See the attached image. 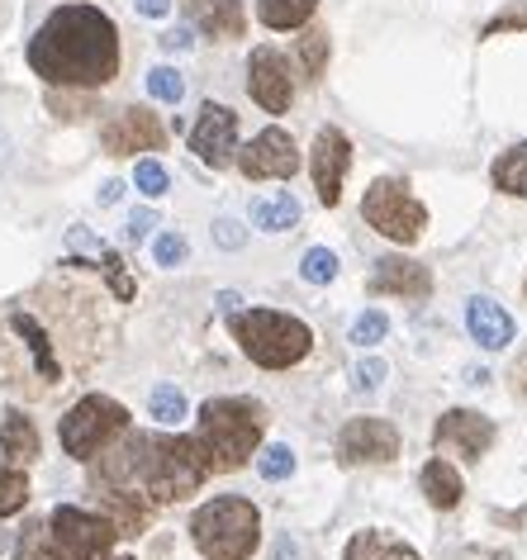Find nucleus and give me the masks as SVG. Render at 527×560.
<instances>
[{"label":"nucleus","mask_w":527,"mask_h":560,"mask_svg":"<svg viewBox=\"0 0 527 560\" xmlns=\"http://www.w3.org/2000/svg\"><path fill=\"white\" fill-rule=\"evenodd\" d=\"M214 243H219V247H229V252H238V247L247 243L243 223H238V219H219V223H214Z\"/></svg>","instance_id":"obj_38"},{"label":"nucleus","mask_w":527,"mask_h":560,"mask_svg":"<svg viewBox=\"0 0 527 560\" xmlns=\"http://www.w3.org/2000/svg\"><path fill=\"white\" fill-rule=\"evenodd\" d=\"M138 5V15H148V20H162L166 10H172V0H133Z\"/></svg>","instance_id":"obj_43"},{"label":"nucleus","mask_w":527,"mask_h":560,"mask_svg":"<svg viewBox=\"0 0 527 560\" xmlns=\"http://www.w3.org/2000/svg\"><path fill=\"white\" fill-rule=\"evenodd\" d=\"M38 300L48 310H34V300L0 304V385L24 389L30 399H44L67 375L91 371L101 357V295L81 285H38Z\"/></svg>","instance_id":"obj_1"},{"label":"nucleus","mask_w":527,"mask_h":560,"mask_svg":"<svg viewBox=\"0 0 527 560\" xmlns=\"http://www.w3.org/2000/svg\"><path fill=\"white\" fill-rule=\"evenodd\" d=\"M67 237H72V247H77V252H91V257H101V252H105V247H101V243H95V237H91L86 229H72V233H67Z\"/></svg>","instance_id":"obj_42"},{"label":"nucleus","mask_w":527,"mask_h":560,"mask_svg":"<svg viewBox=\"0 0 527 560\" xmlns=\"http://www.w3.org/2000/svg\"><path fill=\"white\" fill-rule=\"evenodd\" d=\"M133 186L148 195V200H162L166 190H172V176H166V166L162 162H152V158H143L133 166Z\"/></svg>","instance_id":"obj_31"},{"label":"nucleus","mask_w":527,"mask_h":560,"mask_svg":"<svg viewBox=\"0 0 527 560\" xmlns=\"http://www.w3.org/2000/svg\"><path fill=\"white\" fill-rule=\"evenodd\" d=\"M494 560H513V556H494Z\"/></svg>","instance_id":"obj_50"},{"label":"nucleus","mask_w":527,"mask_h":560,"mask_svg":"<svg viewBox=\"0 0 527 560\" xmlns=\"http://www.w3.org/2000/svg\"><path fill=\"white\" fill-rule=\"evenodd\" d=\"M257 470H261V480H290V475H295V452L276 442L257 456Z\"/></svg>","instance_id":"obj_32"},{"label":"nucleus","mask_w":527,"mask_h":560,"mask_svg":"<svg viewBox=\"0 0 527 560\" xmlns=\"http://www.w3.org/2000/svg\"><path fill=\"white\" fill-rule=\"evenodd\" d=\"M523 295H527V280H523Z\"/></svg>","instance_id":"obj_51"},{"label":"nucleus","mask_w":527,"mask_h":560,"mask_svg":"<svg viewBox=\"0 0 527 560\" xmlns=\"http://www.w3.org/2000/svg\"><path fill=\"white\" fill-rule=\"evenodd\" d=\"M204 480H210V470H204L190 438L129 428L95 456L91 489H129V494H143L152 509H162V503L190 499Z\"/></svg>","instance_id":"obj_3"},{"label":"nucleus","mask_w":527,"mask_h":560,"mask_svg":"<svg viewBox=\"0 0 527 560\" xmlns=\"http://www.w3.org/2000/svg\"><path fill=\"white\" fill-rule=\"evenodd\" d=\"M148 95L152 101H162V105H176L186 95V77L176 72V67H152L148 72Z\"/></svg>","instance_id":"obj_29"},{"label":"nucleus","mask_w":527,"mask_h":560,"mask_svg":"<svg viewBox=\"0 0 527 560\" xmlns=\"http://www.w3.org/2000/svg\"><path fill=\"white\" fill-rule=\"evenodd\" d=\"M119 532L105 513L77 509V503H58L48 517H38L20 532L15 560H105L115 551Z\"/></svg>","instance_id":"obj_5"},{"label":"nucleus","mask_w":527,"mask_h":560,"mask_svg":"<svg viewBox=\"0 0 527 560\" xmlns=\"http://www.w3.org/2000/svg\"><path fill=\"white\" fill-rule=\"evenodd\" d=\"M152 257H157V266H181L190 257V247H186L181 233H162L157 247H152Z\"/></svg>","instance_id":"obj_36"},{"label":"nucleus","mask_w":527,"mask_h":560,"mask_svg":"<svg viewBox=\"0 0 527 560\" xmlns=\"http://www.w3.org/2000/svg\"><path fill=\"white\" fill-rule=\"evenodd\" d=\"M101 261H105V280H109V290H115L119 300H133L138 295V285H133V276H129V266H124L119 252H101Z\"/></svg>","instance_id":"obj_34"},{"label":"nucleus","mask_w":527,"mask_h":560,"mask_svg":"<svg viewBox=\"0 0 527 560\" xmlns=\"http://www.w3.org/2000/svg\"><path fill=\"white\" fill-rule=\"evenodd\" d=\"M300 276L309 280V285H328V280H338V257H332L328 247H309L300 261Z\"/></svg>","instance_id":"obj_30"},{"label":"nucleus","mask_w":527,"mask_h":560,"mask_svg":"<svg viewBox=\"0 0 527 560\" xmlns=\"http://www.w3.org/2000/svg\"><path fill=\"white\" fill-rule=\"evenodd\" d=\"M347 166H352V143H347L342 129H318L314 133V148H309V172H314V190L328 209L342 205V180H347Z\"/></svg>","instance_id":"obj_14"},{"label":"nucleus","mask_w":527,"mask_h":560,"mask_svg":"<svg viewBox=\"0 0 527 560\" xmlns=\"http://www.w3.org/2000/svg\"><path fill=\"white\" fill-rule=\"evenodd\" d=\"M190 541L204 560H253L261 546V513L243 494H214L190 517Z\"/></svg>","instance_id":"obj_6"},{"label":"nucleus","mask_w":527,"mask_h":560,"mask_svg":"<svg viewBox=\"0 0 527 560\" xmlns=\"http://www.w3.org/2000/svg\"><path fill=\"white\" fill-rule=\"evenodd\" d=\"M295 62H300V81H318L328 67V30H309L295 38Z\"/></svg>","instance_id":"obj_26"},{"label":"nucleus","mask_w":527,"mask_h":560,"mask_svg":"<svg viewBox=\"0 0 527 560\" xmlns=\"http://www.w3.org/2000/svg\"><path fill=\"white\" fill-rule=\"evenodd\" d=\"M366 290L371 295H395V300H428L433 295V271L413 257H380Z\"/></svg>","instance_id":"obj_17"},{"label":"nucleus","mask_w":527,"mask_h":560,"mask_svg":"<svg viewBox=\"0 0 527 560\" xmlns=\"http://www.w3.org/2000/svg\"><path fill=\"white\" fill-rule=\"evenodd\" d=\"M30 67L48 91H101L119 77V30L101 5H58L30 38Z\"/></svg>","instance_id":"obj_2"},{"label":"nucleus","mask_w":527,"mask_h":560,"mask_svg":"<svg viewBox=\"0 0 527 560\" xmlns=\"http://www.w3.org/2000/svg\"><path fill=\"white\" fill-rule=\"evenodd\" d=\"M0 452L15 470L38 460V428L34 418H24V409H5V418H0Z\"/></svg>","instance_id":"obj_19"},{"label":"nucleus","mask_w":527,"mask_h":560,"mask_svg":"<svg viewBox=\"0 0 527 560\" xmlns=\"http://www.w3.org/2000/svg\"><path fill=\"white\" fill-rule=\"evenodd\" d=\"M419 485H423V499L433 503V509H456L461 494H466V485H461V475H456V466H452V460H442V456L428 460L423 475H419Z\"/></svg>","instance_id":"obj_21"},{"label":"nucleus","mask_w":527,"mask_h":560,"mask_svg":"<svg viewBox=\"0 0 527 560\" xmlns=\"http://www.w3.org/2000/svg\"><path fill=\"white\" fill-rule=\"evenodd\" d=\"M229 328H233V338H238L243 357H253L261 371L300 366L314 347L309 324H300V318H290V314H276V310H243L229 318Z\"/></svg>","instance_id":"obj_7"},{"label":"nucleus","mask_w":527,"mask_h":560,"mask_svg":"<svg viewBox=\"0 0 527 560\" xmlns=\"http://www.w3.org/2000/svg\"><path fill=\"white\" fill-rule=\"evenodd\" d=\"M433 446L442 456H461V460H480L494 446V423L476 409H447L433 428Z\"/></svg>","instance_id":"obj_15"},{"label":"nucleus","mask_w":527,"mask_h":560,"mask_svg":"<svg viewBox=\"0 0 527 560\" xmlns=\"http://www.w3.org/2000/svg\"><path fill=\"white\" fill-rule=\"evenodd\" d=\"M105 560H109V556H105ZM115 560H133V556H115Z\"/></svg>","instance_id":"obj_48"},{"label":"nucleus","mask_w":527,"mask_h":560,"mask_svg":"<svg viewBox=\"0 0 527 560\" xmlns=\"http://www.w3.org/2000/svg\"><path fill=\"white\" fill-rule=\"evenodd\" d=\"M238 172L247 180H290L300 172V148H295V138H290L285 129H261L253 143L238 148Z\"/></svg>","instance_id":"obj_12"},{"label":"nucleus","mask_w":527,"mask_h":560,"mask_svg":"<svg viewBox=\"0 0 527 560\" xmlns=\"http://www.w3.org/2000/svg\"><path fill=\"white\" fill-rule=\"evenodd\" d=\"M342 560H419V551L405 546L399 537H390V532H356V537L347 541Z\"/></svg>","instance_id":"obj_22"},{"label":"nucleus","mask_w":527,"mask_h":560,"mask_svg":"<svg viewBox=\"0 0 527 560\" xmlns=\"http://www.w3.org/2000/svg\"><path fill=\"white\" fill-rule=\"evenodd\" d=\"M91 95L95 91H81V95H72V91H48V109H52V115H67V119H81V115H95V105H91Z\"/></svg>","instance_id":"obj_35"},{"label":"nucleus","mask_w":527,"mask_h":560,"mask_svg":"<svg viewBox=\"0 0 527 560\" xmlns=\"http://www.w3.org/2000/svg\"><path fill=\"white\" fill-rule=\"evenodd\" d=\"M119 432H129V409L109 395H86L81 404H72V409L62 413L58 442L72 460H95Z\"/></svg>","instance_id":"obj_9"},{"label":"nucleus","mask_w":527,"mask_h":560,"mask_svg":"<svg viewBox=\"0 0 527 560\" xmlns=\"http://www.w3.org/2000/svg\"><path fill=\"white\" fill-rule=\"evenodd\" d=\"M523 389H527V371H523Z\"/></svg>","instance_id":"obj_49"},{"label":"nucleus","mask_w":527,"mask_h":560,"mask_svg":"<svg viewBox=\"0 0 527 560\" xmlns=\"http://www.w3.org/2000/svg\"><path fill=\"white\" fill-rule=\"evenodd\" d=\"M490 180H494V190L527 200V143H513V148L499 152L494 166H490Z\"/></svg>","instance_id":"obj_25"},{"label":"nucleus","mask_w":527,"mask_h":560,"mask_svg":"<svg viewBox=\"0 0 527 560\" xmlns=\"http://www.w3.org/2000/svg\"><path fill=\"white\" fill-rule=\"evenodd\" d=\"M181 5H186V10H190V15H196V10H200V5H204V0H181Z\"/></svg>","instance_id":"obj_46"},{"label":"nucleus","mask_w":527,"mask_h":560,"mask_svg":"<svg viewBox=\"0 0 527 560\" xmlns=\"http://www.w3.org/2000/svg\"><path fill=\"white\" fill-rule=\"evenodd\" d=\"M399 456V428L385 418H352L338 432V460L342 466H385Z\"/></svg>","instance_id":"obj_13"},{"label":"nucleus","mask_w":527,"mask_h":560,"mask_svg":"<svg viewBox=\"0 0 527 560\" xmlns=\"http://www.w3.org/2000/svg\"><path fill=\"white\" fill-rule=\"evenodd\" d=\"M362 219L380 237H390V243L413 247L428 229V205L413 195L405 176H380V180H371L362 195Z\"/></svg>","instance_id":"obj_8"},{"label":"nucleus","mask_w":527,"mask_h":560,"mask_svg":"<svg viewBox=\"0 0 527 560\" xmlns=\"http://www.w3.org/2000/svg\"><path fill=\"white\" fill-rule=\"evenodd\" d=\"M196 24H200V34L219 38V44H233V38L247 34V5L243 0H204L196 10Z\"/></svg>","instance_id":"obj_20"},{"label":"nucleus","mask_w":527,"mask_h":560,"mask_svg":"<svg viewBox=\"0 0 527 560\" xmlns=\"http://www.w3.org/2000/svg\"><path fill=\"white\" fill-rule=\"evenodd\" d=\"M166 143L162 119L148 105H124L101 124V148L109 158H133V152H157Z\"/></svg>","instance_id":"obj_11"},{"label":"nucleus","mask_w":527,"mask_h":560,"mask_svg":"<svg viewBox=\"0 0 527 560\" xmlns=\"http://www.w3.org/2000/svg\"><path fill=\"white\" fill-rule=\"evenodd\" d=\"M466 332L484 347V352H504L513 342V318H508V310H499L494 300L476 295L466 304Z\"/></svg>","instance_id":"obj_18"},{"label":"nucleus","mask_w":527,"mask_h":560,"mask_svg":"<svg viewBox=\"0 0 527 560\" xmlns=\"http://www.w3.org/2000/svg\"><path fill=\"white\" fill-rule=\"evenodd\" d=\"M157 229V214H152V209H133L129 214V223H124V233H129V243H143V237Z\"/></svg>","instance_id":"obj_39"},{"label":"nucleus","mask_w":527,"mask_h":560,"mask_svg":"<svg viewBox=\"0 0 527 560\" xmlns=\"http://www.w3.org/2000/svg\"><path fill=\"white\" fill-rule=\"evenodd\" d=\"M318 0H257V20L276 34H290V30H304L314 20Z\"/></svg>","instance_id":"obj_24"},{"label":"nucleus","mask_w":527,"mask_h":560,"mask_svg":"<svg viewBox=\"0 0 527 560\" xmlns=\"http://www.w3.org/2000/svg\"><path fill=\"white\" fill-rule=\"evenodd\" d=\"M119 195H124V186H119V180H105V186H101V205H115Z\"/></svg>","instance_id":"obj_44"},{"label":"nucleus","mask_w":527,"mask_h":560,"mask_svg":"<svg viewBox=\"0 0 527 560\" xmlns=\"http://www.w3.org/2000/svg\"><path fill=\"white\" fill-rule=\"evenodd\" d=\"M24 503H30V475L15 466H0V517L24 513Z\"/></svg>","instance_id":"obj_27"},{"label":"nucleus","mask_w":527,"mask_h":560,"mask_svg":"<svg viewBox=\"0 0 527 560\" xmlns=\"http://www.w3.org/2000/svg\"><path fill=\"white\" fill-rule=\"evenodd\" d=\"M253 223L261 233H285L300 223V200L290 190H276V195H261L253 200Z\"/></svg>","instance_id":"obj_23"},{"label":"nucleus","mask_w":527,"mask_h":560,"mask_svg":"<svg viewBox=\"0 0 527 560\" xmlns=\"http://www.w3.org/2000/svg\"><path fill=\"white\" fill-rule=\"evenodd\" d=\"M190 152L204 162V166H229L238 158V115L229 105H200V119L190 129Z\"/></svg>","instance_id":"obj_16"},{"label":"nucleus","mask_w":527,"mask_h":560,"mask_svg":"<svg viewBox=\"0 0 527 560\" xmlns=\"http://www.w3.org/2000/svg\"><path fill=\"white\" fill-rule=\"evenodd\" d=\"M247 95L267 109V115H285L290 101H295V67L281 48L261 44L247 58Z\"/></svg>","instance_id":"obj_10"},{"label":"nucleus","mask_w":527,"mask_h":560,"mask_svg":"<svg viewBox=\"0 0 527 560\" xmlns=\"http://www.w3.org/2000/svg\"><path fill=\"white\" fill-rule=\"evenodd\" d=\"M261 432H267V409H261L257 399L224 395L200 409L190 442H196V452L210 475H233L253 460V452L261 446Z\"/></svg>","instance_id":"obj_4"},{"label":"nucleus","mask_w":527,"mask_h":560,"mask_svg":"<svg viewBox=\"0 0 527 560\" xmlns=\"http://www.w3.org/2000/svg\"><path fill=\"white\" fill-rule=\"evenodd\" d=\"M5 162H10V138L0 133V172H5Z\"/></svg>","instance_id":"obj_45"},{"label":"nucleus","mask_w":527,"mask_h":560,"mask_svg":"<svg viewBox=\"0 0 527 560\" xmlns=\"http://www.w3.org/2000/svg\"><path fill=\"white\" fill-rule=\"evenodd\" d=\"M385 375H390V366H385L380 357H362L356 361V371H352V381H356V389H380Z\"/></svg>","instance_id":"obj_37"},{"label":"nucleus","mask_w":527,"mask_h":560,"mask_svg":"<svg viewBox=\"0 0 527 560\" xmlns=\"http://www.w3.org/2000/svg\"><path fill=\"white\" fill-rule=\"evenodd\" d=\"M157 44H162V52H186L190 44H196V38H190V30H166Z\"/></svg>","instance_id":"obj_41"},{"label":"nucleus","mask_w":527,"mask_h":560,"mask_svg":"<svg viewBox=\"0 0 527 560\" xmlns=\"http://www.w3.org/2000/svg\"><path fill=\"white\" fill-rule=\"evenodd\" d=\"M385 332H390V318H385L380 310H366V314H356V324H352V342L376 347V342H385Z\"/></svg>","instance_id":"obj_33"},{"label":"nucleus","mask_w":527,"mask_h":560,"mask_svg":"<svg viewBox=\"0 0 527 560\" xmlns=\"http://www.w3.org/2000/svg\"><path fill=\"white\" fill-rule=\"evenodd\" d=\"M0 551H5V532H0Z\"/></svg>","instance_id":"obj_47"},{"label":"nucleus","mask_w":527,"mask_h":560,"mask_svg":"<svg viewBox=\"0 0 527 560\" xmlns=\"http://www.w3.org/2000/svg\"><path fill=\"white\" fill-rule=\"evenodd\" d=\"M148 409H152L157 423L172 428V423H181V418H186V395L176 385H157V389H152V399H148Z\"/></svg>","instance_id":"obj_28"},{"label":"nucleus","mask_w":527,"mask_h":560,"mask_svg":"<svg viewBox=\"0 0 527 560\" xmlns=\"http://www.w3.org/2000/svg\"><path fill=\"white\" fill-rule=\"evenodd\" d=\"M504 30H527V10H504L499 20L484 24V38H494V34H504Z\"/></svg>","instance_id":"obj_40"}]
</instances>
